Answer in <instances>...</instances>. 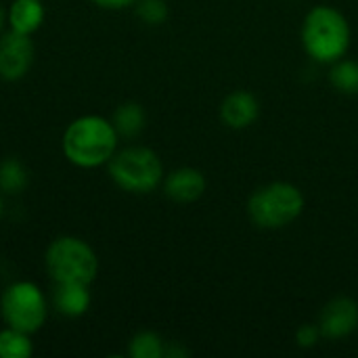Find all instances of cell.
<instances>
[{
	"mask_svg": "<svg viewBox=\"0 0 358 358\" xmlns=\"http://www.w3.org/2000/svg\"><path fill=\"white\" fill-rule=\"evenodd\" d=\"M120 134L111 120L103 115H80L63 132L61 149L67 162L78 168L92 170L107 166L117 151Z\"/></svg>",
	"mask_w": 358,
	"mask_h": 358,
	"instance_id": "obj_1",
	"label": "cell"
},
{
	"mask_svg": "<svg viewBox=\"0 0 358 358\" xmlns=\"http://www.w3.org/2000/svg\"><path fill=\"white\" fill-rule=\"evenodd\" d=\"M300 38L310 59L323 65H331L346 57L352 29L342 10L329 4H319L306 13Z\"/></svg>",
	"mask_w": 358,
	"mask_h": 358,
	"instance_id": "obj_2",
	"label": "cell"
},
{
	"mask_svg": "<svg viewBox=\"0 0 358 358\" xmlns=\"http://www.w3.org/2000/svg\"><path fill=\"white\" fill-rule=\"evenodd\" d=\"M306 208V197L300 187L275 180L256 189L248 199V216L258 229L279 231L294 224Z\"/></svg>",
	"mask_w": 358,
	"mask_h": 358,
	"instance_id": "obj_3",
	"label": "cell"
},
{
	"mask_svg": "<svg viewBox=\"0 0 358 358\" xmlns=\"http://www.w3.org/2000/svg\"><path fill=\"white\" fill-rule=\"evenodd\" d=\"M109 178L126 193L147 195L164 182V164L159 155L143 145L115 151L107 164Z\"/></svg>",
	"mask_w": 358,
	"mask_h": 358,
	"instance_id": "obj_4",
	"label": "cell"
},
{
	"mask_svg": "<svg viewBox=\"0 0 358 358\" xmlns=\"http://www.w3.org/2000/svg\"><path fill=\"white\" fill-rule=\"evenodd\" d=\"M44 264L55 283L92 285L99 275V256L80 237H57L44 254Z\"/></svg>",
	"mask_w": 358,
	"mask_h": 358,
	"instance_id": "obj_5",
	"label": "cell"
},
{
	"mask_svg": "<svg viewBox=\"0 0 358 358\" xmlns=\"http://www.w3.org/2000/svg\"><path fill=\"white\" fill-rule=\"evenodd\" d=\"M0 315L6 327L34 336L48 317V300L31 281H15L0 296Z\"/></svg>",
	"mask_w": 358,
	"mask_h": 358,
	"instance_id": "obj_6",
	"label": "cell"
},
{
	"mask_svg": "<svg viewBox=\"0 0 358 358\" xmlns=\"http://www.w3.org/2000/svg\"><path fill=\"white\" fill-rule=\"evenodd\" d=\"M34 42L31 36L8 29L0 36V78L6 82L21 80L34 63Z\"/></svg>",
	"mask_w": 358,
	"mask_h": 358,
	"instance_id": "obj_7",
	"label": "cell"
},
{
	"mask_svg": "<svg viewBox=\"0 0 358 358\" xmlns=\"http://www.w3.org/2000/svg\"><path fill=\"white\" fill-rule=\"evenodd\" d=\"M319 327L323 338L342 340L355 334L358 327V302L348 296H338L325 304L319 315Z\"/></svg>",
	"mask_w": 358,
	"mask_h": 358,
	"instance_id": "obj_8",
	"label": "cell"
},
{
	"mask_svg": "<svg viewBox=\"0 0 358 358\" xmlns=\"http://www.w3.org/2000/svg\"><path fill=\"white\" fill-rule=\"evenodd\" d=\"M164 193L168 199L176 203H193L203 197L208 189V180L201 170L185 166L172 170L168 176H164Z\"/></svg>",
	"mask_w": 358,
	"mask_h": 358,
	"instance_id": "obj_9",
	"label": "cell"
},
{
	"mask_svg": "<svg viewBox=\"0 0 358 358\" xmlns=\"http://www.w3.org/2000/svg\"><path fill=\"white\" fill-rule=\"evenodd\" d=\"M260 115V101L250 90H233L220 103V120L227 128L245 130Z\"/></svg>",
	"mask_w": 358,
	"mask_h": 358,
	"instance_id": "obj_10",
	"label": "cell"
},
{
	"mask_svg": "<svg viewBox=\"0 0 358 358\" xmlns=\"http://www.w3.org/2000/svg\"><path fill=\"white\" fill-rule=\"evenodd\" d=\"M90 304H92L90 285H84V283H55L52 306L57 308V313L76 319V317L86 315Z\"/></svg>",
	"mask_w": 358,
	"mask_h": 358,
	"instance_id": "obj_11",
	"label": "cell"
},
{
	"mask_svg": "<svg viewBox=\"0 0 358 358\" xmlns=\"http://www.w3.org/2000/svg\"><path fill=\"white\" fill-rule=\"evenodd\" d=\"M46 10L42 0H13L6 10V23L13 31L31 36L44 23Z\"/></svg>",
	"mask_w": 358,
	"mask_h": 358,
	"instance_id": "obj_12",
	"label": "cell"
},
{
	"mask_svg": "<svg viewBox=\"0 0 358 358\" xmlns=\"http://www.w3.org/2000/svg\"><path fill=\"white\" fill-rule=\"evenodd\" d=\"M115 130L120 136H136L141 134V130L145 128V122H147V115H145V109L138 105V103H122L115 111H113V117H111Z\"/></svg>",
	"mask_w": 358,
	"mask_h": 358,
	"instance_id": "obj_13",
	"label": "cell"
},
{
	"mask_svg": "<svg viewBox=\"0 0 358 358\" xmlns=\"http://www.w3.org/2000/svg\"><path fill=\"white\" fill-rule=\"evenodd\" d=\"M329 82L331 86L348 96H357L358 94V61L352 59H340L336 63H331V71H329Z\"/></svg>",
	"mask_w": 358,
	"mask_h": 358,
	"instance_id": "obj_14",
	"label": "cell"
},
{
	"mask_svg": "<svg viewBox=\"0 0 358 358\" xmlns=\"http://www.w3.org/2000/svg\"><path fill=\"white\" fill-rule=\"evenodd\" d=\"M34 355L31 336L13 327L0 331V358H29Z\"/></svg>",
	"mask_w": 358,
	"mask_h": 358,
	"instance_id": "obj_15",
	"label": "cell"
},
{
	"mask_svg": "<svg viewBox=\"0 0 358 358\" xmlns=\"http://www.w3.org/2000/svg\"><path fill=\"white\" fill-rule=\"evenodd\" d=\"M166 342L155 331H138L128 342V357L132 358H164Z\"/></svg>",
	"mask_w": 358,
	"mask_h": 358,
	"instance_id": "obj_16",
	"label": "cell"
},
{
	"mask_svg": "<svg viewBox=\"0 0 358 358\" xmlns=\"http://www.w3.org/2000/svg\"><path fill=\"white\" fill-rule=\"evenodd\" d=\"M27 185V170L15 157L0 164V189L4 193H21Z\"/></svg>",
	"mask_w": 358,
	"mask_h": 358,
	"instance_id": "obj_17",
	"label": "cell"
},
{
	"mask_svg": "<svg viewBox=\"0 0 358 358\" xmlns=\"http://www.w3.org/2000/svg\"><path fill=\"white\" fill-rule=\"evenodd\" d=\"M134 6L138 19L145 21L147 25H162L170 15L166 0H136Z\"/></svg>",
	"mask_w": 358,
	"mask_h": 358,
	"instance_id": "obj_18",
	"label": "cell"
},
{
	"mask_svg": "<svg viewBox=\"0 0 358 358\" xmlns=\"http://www.w3.org/2000/svg\"><path fill=\"white\" fill-rule=\"evenodd\" d=\"M321 338H323V334H321L319 323L317 325H302L296 331V344L300 348H315Z\"/></svg>",
	"mask_w": 358,
	"mask_h": 358,
	"instance_id": "obj_19",
	"label": "cell"
},
{
	"mask_svg": "<svg viewBox=\"0 0 358 358\" xmlns=\"http://www.w3.org/2000/svg\"><path fill=\"white\" fill-rule=\"evenodd\" d=\"M90 2L101 6V8H107V10H122V8L132 6L136 0H90Z\"/></svg>",
	"mask_w": 358,
	"mask_h": 358,
	"instance_id": "obj_20",
	"label": "cell"
},
{
	"mask_svg": "<svg viewBox=\"0 0 358 358\" xmlns=\"http://www.w3.org/2000/svg\"><path fill=\"white\" fill-rule=\"evenodd\" d=\"M4 23H6V13H4V10H2V6H0V31H2Z\"/></svg>",
	"mask_w": 358,
	"mask_h": 358,
	"instance_id": "obj_21",
	"label": "cell"
},
{
	"mask_svg": "<svg viewBox=\"0 0 358 358\" xmlns=\"http://www.w3.org/2000/svg\"><path fill=\"white\" fill-rule=\"evenodd\" d=\"M2 214H4V203H2V197H0V218H2Z\"/></svg>",
	"mask_w": 358,
	"mask_h": 358,
	"instance_id": "obj_22",
	"label": "cell"
}]
</instances>
